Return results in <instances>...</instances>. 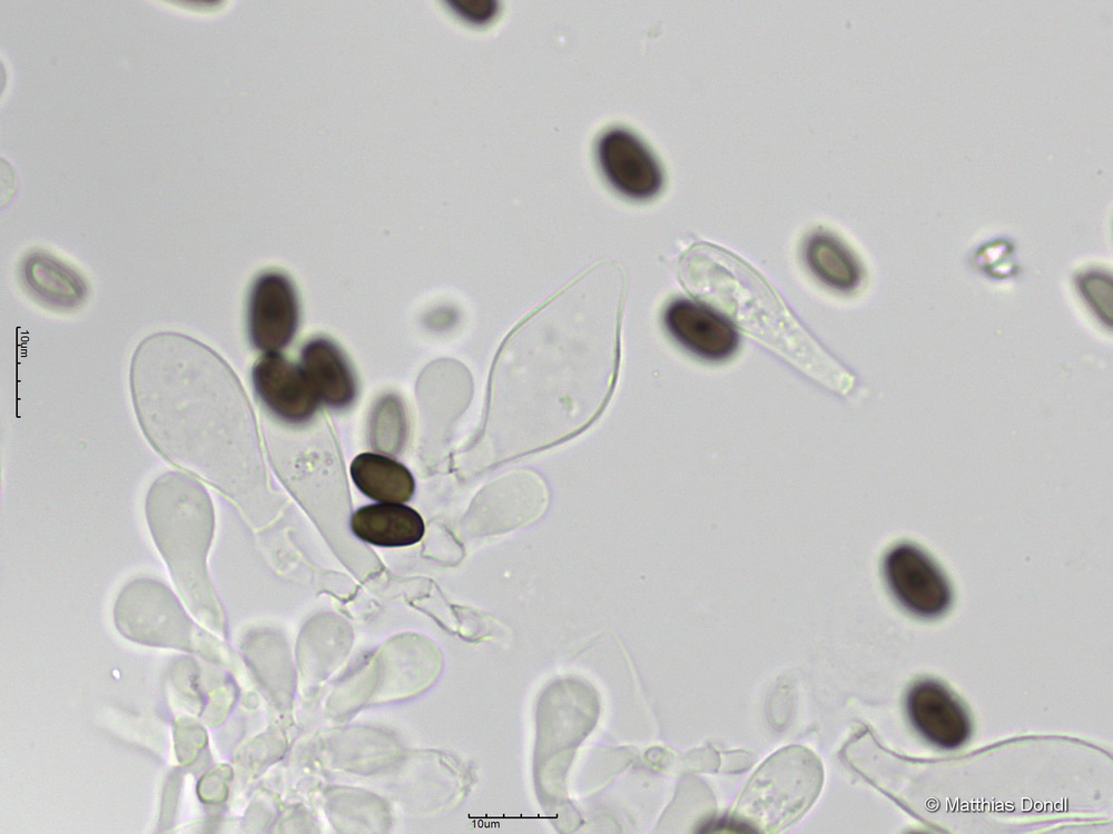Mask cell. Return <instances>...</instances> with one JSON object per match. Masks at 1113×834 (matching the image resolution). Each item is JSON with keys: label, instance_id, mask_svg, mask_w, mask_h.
I'll list each match as a JSON object with an SVG mask.
<instances>
[{"label": "cell", "instance_id": "1", "mask_svg": "<svg viewBox=\"0 0 1113 834\" xmlns=\"http://www.w3.org/2000/svg\"><path fill=\"white\" fill-rule=\"evenodd\" d=\"M624 282L617 265H594L509 332L491 368L492 429L555 436L590 420L617 379Z\"/></svg>", "mask_w": 1113, "mask_h": 834}, {"label": "cell", "instance_id": "2", "mask_svg": "<svg viewBox=\"0 0 1113 834\" xmlns=\"http://www.w3.org/2000/svg\"><path fill=\"white\" fill-rule=\"evenodd\" d=\"M129 386L152 448L186 474L219 483L244 419L240 385L221 356L187 335L155 332L132 354Z\"/></svg>", "mask_w": 1113, "mask_h": 834}, {"label": "cell", "instance_id": "3", "mask_svg": "<svg viewBox=\"0 0 1113 834\" xmlns=\"http://www.w3.org/2000/svg\"><path fill=\"white\" fill-rule=\"evenodd\" d=\"M681 275L689 288L732 322L776 350L821 385L848 388V374L808 336L780 298L737 256L711 244H697L683 256Z\"/></svg>", "mask_w": 1113, "mask_h": 834}, {"label": "cell", "instance_id": "4", "mask_svg": "<svg viewBox=\"0 0 1113 834\" xmlns=\"http://www.w3.org/2000/svg\"><path fill=\"white\" fill-rule=\"evenodd\" d=\"M145 515L186 606L197 620L216 628L218 610L206 563L214 512L206 489L189 474L165 473L147 492Z\"/></svg>", "mask_w": 1113, "mask_h": 834}, {"label": "cell", "instance_id": "5", "mask_svg": "<svg viewBox=\"0 0 1113 834\" xmlns=\"http://www.w3.org/2000/svg\"><path fill=\"white\" fill-rule=\"evenodd\" d=\"M114 620L126 638L149 646L195 651L203 632L164 583L140 577L119 593Z\"/></svg>", "mask_w": 1113, "mask_h": 834}, {"label": "cell", "instance_id": "6", "mask_svg": "<svg viewBox=\"0 0 1113 834\" xmlns=\"http://www.w3.org/2000/svg\"><path fill=\"white\" fill-rule=\"evenodd\" d=\"M883 573L892 594L909 613L934 618L948 609L952 602L949 583L919 546L909 542L892 546L883 558Z\"/></svg>", "mask_w": 1113, "mask_h": 834}, {"label": "cell", "instance_id": "7", "mask_svg": "<svg viewBox=\"0 0 1113 834\" xmlns=\"http://www.w3.org/2000/svg\"><path fill=\"white\" fill-rule=\"evenodd\" d=\"M662 324L676 344L706 363H726L740 348L741 337L732 320L697 298H672L663 308Z\"/></svg>", "mask_w": 1113, "mask_h": 834}, {"label": "cell", "instance_id": "8", "mask_svg": "<svg viewBox=\"0 0 1113 834\" xmlns=\"http://www.w3.org/2000/svg\"><path fill=\"white\" fill-rule=\"evenodd\" d=\"M299 302L292 280L279 271H265L253 281L247 299V332L254 348L277 353L294 339Z\"/></svg>", "mask_w": 1113, "mask_h": 834}, {"label": "cell", "instance_id": "9", "mask_svg": "<svg viewBox=\"0 0 1113 834\" xmlns=\"http://www.w3.org/2000/svg\"><path fill=\"white\" fill-rule=\"evenodd\" d=\"M597 159L610 186L628 199L648 201L662 190L663 171L658 159L624 128H610L600 136Z\"/></svg>", "mask_w": 1113, "mask_h": 834}, {"label": "cell", "instance_id": "10", "mask_svg": "<svg viewBox=\"0 0 1113 834\" xmlns=\"http://www.w3.org/2000/svg\"><path fill=\"white\" fill-rule=\"evenodd\" d=\"M252 384L263 406L287 425L307 424L322 405L301 365L278 353H266L255 361Z\"/></svg>", "mask_w": 1113, "mask_h": 834}, {"label": "cell", "instance_id": "11", "mask_svg": "<svg viewBox=\"0 0 1113 834\" xmlns=\"http://www.w3.org/2000/svg\"><path fill=\"white\" fill-rule=\"evenodd\" d=\"M907 706L916 729L940 747H957L967 738L969 724L966 713L939 684H917L909 692Z\"/></svg>", "mask_w": 1113, "mask_h": 834}, {"label": "cell", "instance_id": "12", "mask_svg": "<svg viewBox=\"0 0 1113 834\" xmlns=\"http://www.w3.org/2000/svg\"><path fill=\"white\" fill-rule=\"evenodd\" d=\"M301 367L322 404L331 409L348 408L357 396V380L343 350L331 339L315 337L301 350Z\"/></svg>", "mask_w": 1113, "mask_h": 834}, {"label": "cell", "instance_id": "13", "mask_svg": "<svg viewBox=\"0 0 1113 834\" xmlns=\"http://www.w3.org/2000/svg\"><path fill=\"white\" fill-rule=\"evenodd\" d=\"M804 264L821 286L833 292L848 295L863 281V269L855 254L828 230L810 232L801 249Z\"/></svg>", "mask_w": 1113, "mask_h": 834}, {"label": "cell", "instance_id": "14", "mask_svg": "<svg viewBox=\"0 0 1113 834\" xmlns=\"http://www.w3.org/2000/svg\"><path fill=\"white\" fill-rule=\"evenodd\" d=\"M354 535L378 547H404L418 543L425 533L422 516L397 503H377L358 508L351 517Z\"/></svg>", "mask_w": 1113, "mask_h": 834}, {"label": "cell", "instance_id": "15", "mask_svg": "<svg viewBox=\"0 0 1113 834\" xmlns=\"http://www.w3.org/2000/svg\"><path fill=\"white\" fill-rule=\"evenodd\" d=\"M22 279L39 301L57 309L75 308L86 294L85 282L73 269L42 252L24 260Z\"/></svg>", "mask_w": 1113, "mask_h": 834}, {"label": "cell", "instance_id": "16", "mask_svg": "<svg viewBox=\"0 0 1113 834\" xmlns=\"http://www.w3.org/2000/svg\"><path fill=\"white\" fill-rule=\"evenodd\" d=\"M349 471L356 487L373 500L402 504L414 495L412 473L388 456L362 453L353 459Z\"/></svg>", "mask_w": 1113, "mask_h": 834}, {"label": "cell", "instance_id": "17", "mask_svg": "<svg viewBox=\"0 0 1113 834\" xmlns=\"http://www.w3.org/2000/svg\"><path fill=\"white\" fill-rule=\"evenodd\" d=\"M1081 286L1084 297L1097 308L1099 314H1104L1107 320V314L1111 312V284L1107 279L1093 276L1086 278Z\"/></svg>", "mask_w": 1113, "mask_h": 834}, {"label": "cell", "instance_id": "18", "mask_svg": "<svg viewBox=\"0 0 1113 834\" xmlns=\"http://www.w3.org/2000/svg\"><path fill=\"white\" fill-rule=\"evenodd\" d=\"M467 7H462V12L467 14V18L474 22H487L496 14V2L495 1H467L463 2Z\"/></svg>", "mask_w": 1113, "mask_h": 834}]
</instances>
